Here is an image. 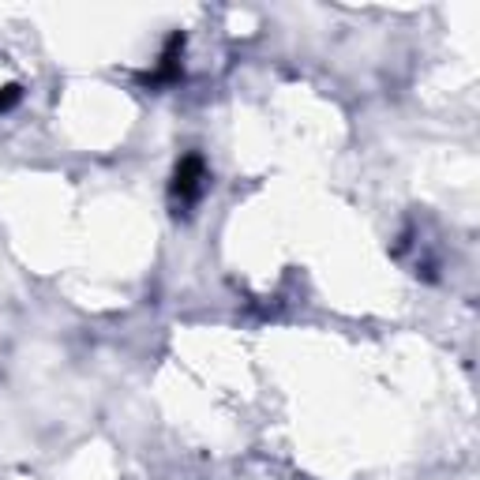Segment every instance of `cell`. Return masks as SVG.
Segmentation results:
<instances>
[{"label":"cell","mask_w":480,"mask_h":480,"mask_svg":"<svg viewBox=\"0 0 480 480\" xmlns=\"http://www.w3.org/2000/svg\"><path fill=\"white\" fill-rule=\"evenodd\" d=\"M173 192L181 195V203H192V199L203 192V162L199 158H188L176 169V181H173Z\"/></svg>","instance_id":"obj_1"}]
</instances>
